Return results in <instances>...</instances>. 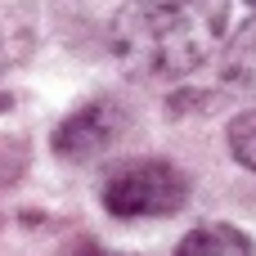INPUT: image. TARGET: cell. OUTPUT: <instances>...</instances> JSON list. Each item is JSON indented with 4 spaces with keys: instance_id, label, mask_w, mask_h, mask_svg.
I'll return each instance as SVG.
<instances>
[{
    "instance_id": "1",
    "label": "cell",
    "mask_w": 256,
    "mask_h": 256,
    "mask_svg": "<svg viewBox=\"0 0 256 256\" xmlns=\"http://www.w3.org/2000/svg\"><path fill=\"white\" fill-rule=\"evenodd\" d=\"M230 0H130L108 27L112 58L130 76H189L216 50Z\"/></svg>"
},
{
    "instance_id": "2",
    "label": "cell",
    "mask_w": 256,
    "mask_h": 256,
    "mask_svg": "<svg viewBox=\"0 0 256 256\" xmlns=\"http://www.w3.org/2000/svg\"><path fill=\"white\" fill-rule=\"evenodd\" d=\"M189 202V180L166 162H126L104 184V207L122 220L176 216Z\"/></svg>"
},
{
    "instance_id": "3",
    "label": "cell",
    "mask_w": 256,
    "mask_h": 256,
    "mask_svg": "<svg viewBox=\"0 0 256 256\" xmlns=\"http://www.w3.org/2000/svg\"><path fill=\"white\" fill-rule=\"evenodd\" d=\"M122 126H126L122 108L108 104V99H94V104H86V108H76L72 117L58 122V130H54V153L68 158V162H90V158H99L104 148H112V140L122 135Z\"/></svg>"
},
{
    "instance_id": "4",
    "label": "cell",
    "mask_w": 256,
    "mask_h": 256,
    "mask_svg": "<svg viewBox=\"0 0 256 256\" xmlns=\"http://www.w3.org/2000/svg\"><path fill=\"white\" fill-rule=\"evenodd\" d=\"M176 256H252V238L234 225H198L180 238Z\"/></svg>"
},
{
    "instance_id": "5",
    "label": "cell",
    "mask_w": 256,
    "mask_h": 256,
    "mask_svg": "<svg viewBox=\"0 0 256 256\" xmlns=\"http://www.w3.org/2000/svg\"><path fill=\"white\" fill-rule=\"evenodd\" d=\"M220 76L238 90H256V14L230 36V45L220 54Z\"/></svg>"
},
{
    "instance_id": "6",
    "label": "cell",
    "mask_w": 256,
    "mask_h": 256,
    "mask_svg": "<svg viewBox=\"0 0 256 256\" xmlns=\"http://www.w3.org/2000/svg\"><path fill=\"white\" fill-rule=\"evenodd\" d=\"M230 153H234V162L256 171V112H238L230 122Z\"/></svg>"
},
{
    "instance_id": "7",
    "label": "cell",
    "mask_w": 256,
    "mask_h": 256,
    "mask_svg": "<svg viewBox=\"0 0 256 256\" xmlns=\"http://www.w3.org/2000/svg\"><path fill=\"white\" fill-rule=\"evenodd\" d=\"M9 63V40H4V27H0V68Z\"/></svg>"
},
{
    "instance_id": "8",
    "label": "cell",
    "mask_w": 256,
    "mask_h": 256,
    "mask_svg": "<svg viewBox=\"0 0 256 256\" xmlns=\"http://www.w3.org/2000/svg\"><path fill=\"white\" fill-rule=\"evenodd\" d=\"M248 4H252V9H256V0H248Z\"/></svg>"
}]
</instances>
